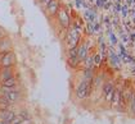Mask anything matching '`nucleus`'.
I'll use <instances>...</instances> for the list:
<instances>
[{
	"label": "nucleus",
	"mask_w": 135,
	"mask_h": 124,
	"mask_svg": "<svg viewBox=\"0 0 135 124\" xmlns=\"http://www.w3.org/2000/svg\"><path fill=\"white\" fill-rule=\"evenodd\" d=\"M3 36H4V31H3V28L0 27V39H1Z\"/></svg>",
	"instance_id": "6e6552de"
},
{
	"label": "nucleus",
	"mask_w": 135,
	"mask_h": 124,
	"mask_svg": "<svg viewBox=\"0 0 135 124\" xmlns=\"http://www.w3.org/2000/svg\"><path fill=\"white\" fill-rule=\"evenodd\" d=\"M46 9H48V13L52 14V15L55 14V13H58V10H59V3L57 0H50L49 4L46 5Z\"/></svg>",
	"instance_id": "39448f33"
},
{
	"label": "nucleus",
	"mask_w": 135,
	"mask_h": 124,
	"mask_svg": "<svg viewBox=\"0 0 135 124\" xmlns=\"http://www.w3.org/2000/svg\"><path fill=\"white\" fill-rule=\"evenodd\" d=\"M11 77H13V69H12V67H3V69L0 72V81L3 82V81H5V79H8Z\"/></svg>",
	"instance_id": "20e7f679"
},
{
	"label": "nucleus",
	"mask_w": 135,
	"mask_h": 124,
	"mask_svg": "<svg viewBox=\"0 0 135 124\" xmlns=\"http://www.w3.org/2000/svg\"><path fill=\"white\" fill-rule=\"evenodd\" d=\"M79 39H80L79 31H76V30H71V31L68 32V35H67V44H68V47L73 49V47L77 45Z\"/></svg>",
	"instance_id": "f03ea898"
},
{
	"label": "nucleus",
	"mask_w": 135,
	"mask_h": 124,
	"mask_svg": "<svg viewBox=\"0 0 135 124\" xmlns=\"http://www.w3.org/2000/svg\"><path fill=\"white\" fill-rule=\"evenodd\" d=\"M11 46H12V42L9 39L0 40V51H9Z\"/></svg>",
	"instance_id": "423d86ee"
},
{
	"label": "nucleus",
	"mask_w": 135,
	"mask_h": 124,
	"mask_svg": "<svg viewBox=\"0 0 135 124\" xmlns=\"http://www.w3.org/2000/svg\"><path fill=\"white\" fill-rule=\"evenodd\" d=\"M17 86V79L14 77H11L5 81H3V87H7V88H12V87H16Z\"/></svg>",
	"instance_id": "0eeeda50"
},
{
	"label": "nucleus",
	"mask_w": 135,
	"mask_h": 124,
	"mask_svg": "<svg viewBox=\"0 0 135 124\" xmlns=\"http://www.w3.org/2000/svg\"><path fill=\"white\" fill-rule=\"evenodd\" d=\"M49 1H50V0H42V3H44L45 5H48V4H49Z\"/></svg>",
	"instance_id": "1a4fd4ad"
},
{
	"label": "nucleus",
	"mask_w": 135,
	"mask_h": 124,
	"mask_svg": "<svg viewBox=\"0 0 135 124\" xmlns=\"http://www.w3.org/2000/svg\"><path fill=\"white\" fill-rule=\"evenodd\" d=\"M16 55L13 51H7L3 54V58L0 60V65L1 67H13L16 63Z\"/></svg>",
	"instance_id": "f257e3e1"
},
{
	"label": "nucleus",
	"mask_w": 135,
	"mask_h": 124,
	"mask_svg": "<svg viewBox=\"0 0 135 124\" xmlns=\"http://www.w3.org/2000/svg\"><path fill=\"white\" fill-rule=\"evenodd\" d=\"M58 19H59V23L62 24L63 27H68L70 26V17H68L66 10H63V9L58 10Z\"/></svg>",
	"instance_id": "7ed1b4c3"
}]
</instances>
